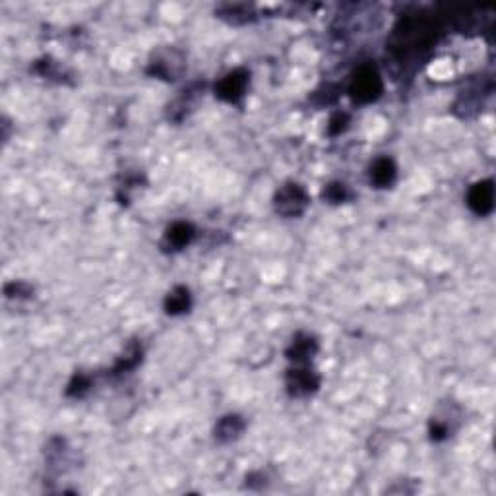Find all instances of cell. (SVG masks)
<instances>
[{"label": "cell", "instance_id": "1", "mask_svg": "<svg viewBox=\"0 0 496 496\" xmlns=\"http://www.w3.org/2000/svg\"><path fill=\"white\" fill-rule=\"evenodd\" d=\"M351 98L359 103H370L374 101L380 91H382V80L380 74L376 72L374 66H361L355 72L353 80H351Z\"/></svg>", "mask_w": 496, "mask_h": 496}, {"label": "cell", "instance_id": "2", "mask_svg": "<svg viewBox=\"0 0 496 496\" xmlns=\"http://www.w3.org/2000/svg\"><path fill=\"white\" fill-rule=\"evenodd\" d=\"M307 206H309V196L299 184H285L276 196V210L285 218L301 215Z\"/></svg>", "mask_w": 496, "mask_h": 496}, {"label": "cell", "instance_id": "3", "mask_svg": "<svg viewBox=\"0 0 496 496\" xmlns=\"http://www.w3.org/2000/svg\"><path fill=\"white\" fill-rule=\"evenodd\" d=\"M248 83V74L244 70H235L231 74H227L221 82L215 85V95L223 99L227 103H235L244 95Z\"/></svg>", "mask_w": 496, "mask_h": 496}, {"label": "cell", "instance_id": "4", "mask_svg": "<svg viewBox=\"0 0 496 496\" xmlns=\"http://www.w3.org/2000/svg\"><path fill=\"white\" fill-rule=\"evenodd\" d=\"M467 203L479 215L490 213L492 208H495V187H492V181H481L473 184V188L467 194Z\"/></svg>", "mask_w": 496, "mask_h": 496}, {"label": "cell", "instance_id": "5", "mask_svg": "<svg viewBox=\"0 0 496 496\" xmlns=\"http://www.w3.org/2000/svg\"><path fill=\"white\" fill-rule=\"evenodd\" d=\"M318 376L309 369H297L291 370L287 374V388L293 396H309L318 388Z\"/></svg>", "mask_w": 496, "mask_h": 496}, {"label": "cell", "instance_id": "6", "mask_svg": "<svg viewBox=\"0 0 496 496\" xmlns=\"http://www.w3.org/2000/svg\"><path fill=\"white\" fill-rule=\"evenodd\" d=\"M194 239V229L190 223H175L167 229L165 244L171 250H181Z\"/></svg>", "mask_w": 496, "mask_h": 496}, {"label": "cell", "instance_id": "7", "mask_svg": "<svg viewBox=\"0 0 496 496\" xmlns=\"http://www.w3.org/2000/svg\"><path fill=\"white\" fill-rule=\"evenodd\" d=\"M394 179H396V165H394V161L388 158L376 159L374 165L370 167V181L374 182L378 188H386L390 187Z\"/></svg>", "mask_w": 496, "mask_h": 496}, {"label": "cell", "instance_id": "8", "mask_svg": "<svg viewBox=\"0 0 496 496\" xmlns=\"http://www.w3.org/2000/svg\"><path fill=\"white\" fill-rule=\"evenodd\" d=\"M242 429H244V423H242L241 417L229 415V417H223V419L218 423V427H215V438H218L219 442H231L235 438H239Z\"/></svg>", "mask_w": 496, "mask_h": 496}, {"label": "cell", "instance_id": "9", "mask_svg": "<svg viewBox=\"0 0 496 496\" xmlns=\"http://www.w3.org/2000/svg\"><path fill=\"white\" fill-rule=\"evenodd\" d=\"M316 353V341L309 336H297L291 343L289 349V359H293L297 362H302L310 359Z\"/></svg>", "mask_w": 496, "mask_h": 496}, {"label": "cell", "instance_id": "10", "mask_svg": "<svg viewBox=\"0 0 496 496\" xmlns=\"http://www.w3.org/2000/svg\"><path fill=\"white\" fill-rule=\"evenodd\" d=\"M165 309L169 314H182L190 309V293L187 287H175L167 297Z\"/></svg>", "mask_w": 496, "mask_h": 496}, {"label": "cell", "instance_id": "11", "mask_svg": "<svg viewBox=\"0 0 496 496\" xmlns=\"http://www.w3.org/2000/svg\"><path fill=\"white\" fill-rule=\"evenodd\" d=\"M324 198L331 203H339V202H346L347 198H349V192H347L346 184L336 182V184H330V187L324 190Z\"/></svg>", "mask_w": 496, "mask_h": 496}]
</instances>
